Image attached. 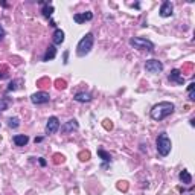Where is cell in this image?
<instances>
[{"instance_id": "23", "label": "cell", "mask_w": 195, "mask_h": 195, "mask_svg": "<svg viewBox=\"0 0 195 195\" xmlns=\"http://www.w3.org/2000/svg\"><path fill=\"white\" fill-rule=\"evenodd\" d=\"M55 87L59 89V90H64V89L67 87V82L64 80H61V78H58V80H55Z\"/></svg>"}, {"instance_id": "33", "label": "cell", "mask_w": 195, "mask_h": 195, "mask_svg": "<svg viewBox=\"0 0 195 195\" xmlns=\"http://www.w3.org/2000/svg\"><path fill=\"white\" fill-rule=\"evenodd\" d=\"M40 165H41V166H46V160H44V159H40Z\"/></svg>"}, {"instance_id": "6", "label": "cell", "mask_w": 195, "mask_h": 195, "mask_svg": "<svg viewBox=\"0 0 195 195\" xmlns=\"http://www.w3.org/2000/svg\"><path fill=\"white\" fill-rule=\"evenodd\" d=\"M145 70L149 73H159L163 70V64H162L159 59H148L145 63Z\"/></svg>"}, {"instance_id": "34", "label": "cell", "mask_w": 195, "mask_h": 195, "mask_svg": "<svg viewBox=\"0 0 195 195\" xmlns=\"http://www.w3.org/2000/svg\"><path fill=\"white\" fill-rule=\"evenodd\" d=\"M43 140V137H35V143H38V142H41Z\"/></svg>"}, {"instance_id": "24", "label": "cell", "mask_w": 195, "mask_h": 195, "mask_svg": "<svg viewBox=\"0 0 195 195\" xmlns=\"http://www.w3.org/2000/svg\"><path fill=\"white\" fill-rule=\"evenodd\" d=\"M8 125L11 126V128H17V126L20 125V119L18 117H9L8 119Z\"/></svg>"}, {"instance_id": "21", "label": "cell", "mask_w": 195, "mask_h": 195, "mask_svg": "<svg viewBox=\"0 0 195 195\" xmlns=\"http://www.w3.org/2000/svg\"><path fill=\"white\" fill-rule=\"evenodd\" d=\"M64 156L63 154H59V152H55L54 156H52V162L55 163V165H59V163H64Z\"/></svg>"}, {"instance_id": "16", "label": "cell", "mask_w": 195, "mask_h": 195, "mask_svg": "<svg viewBox=\"0 0 195 195\" xmlns=\"http://www.w3.org/2000/svg\"><path fill=\"white\" fill-rule=\"evenodd\" d=\"M52 40H54V44H61L64 41V32L61 29H55V32L52 35Z\"/></svg>"}, {"instance_id": "17", "label": "cell", "mask_w": 195, "mask_h": 195, "mask_svg": "<svg viewBox=\"0 0 195 195\" xmlns=\"http://www.w3.org/2000/svg\"><path fill=\"white\" fill-rule=\"evenodd\" d=\"M43 3V9H41V12H43V15L46 17V18H49L52 14H54V6L49 3V2H41Z\"/></svg>"}, {"instance_id": "25", "label": "cell", "mask_w": 195, "mask_h": 195, "mask_svg": "<svg viewBox=\"0 0 195 195\" xmlns=\"http://www.w3.org/2000/svg\"><path fill=\"white\" fill-rule=\"evenodd\" d=\"M195 82H191V84H189V87H187V93H189V99H191V101H194L195 99Z\"/></svg>"}, {"instance_id": "14", "label": "cell", "mask_w": 195, "mask_h": 195, "mask_svg": "<svg viewBox=\"0 0 195 195\" xmlns=\"http://www.w3.org/2000/svg\"><path fill=\"white\" fill-rule=\"evenodd\" d=\"M14 143L17 145V146H24V145H28V142H29V137L28 136H24V134H17V136H14Z\"/></svg>"}, {"instance_id": "2", "label": "cell", "mask_w": 195, "mask_h": 195, "mask_svg": "<svg viewBox=\"0 0 195 195\" xmlns=\"http://www.w3.org/2000/svg\"><path fill=\"white\" fill-rule=\"evenodd\" d=\"M93 41H95V37L93 34H85L82 38L80 40L78 46H76V54L78 57H85L93 47Z\"/></svg>"}, {"instance_id": "20", "label": "cell", "mask_w": 195, "mask_h": 195, "mask_svg": "<svg viewBox=\"0 0 195 195\" xmlns=\"http://www.w3.org/2000/svg\"><path fill=\"white\" fill-rule=\"evenodd\" d=\"M98 156H99V157H101L104 162H111V156H110L107 151H104L102 148L98 149Z\"/></svg>"}, {"instance_id": "10", "label": "cell", "mask_w": 195, "mask_h": 195, "mask_svg": "<svg viewBox=\"0 0 195 195\" xmlns=\"http://www.w3.org/2000/svg\"><path fill=\"white\" fill-rule=\"evenodd\" d=\"M93 18V14L90 11H87V12H82V14H75L73 15V20H75V23H84V22H90Z\"/></svg>"}, {"instance_id": "26", "label": "cell", "mask_w": 195, "mask_h": 195, "mask_svg": "<svg viewBox=\"0 0 195 195\" xmlns=\"http://www.w3.org/2000/svg\"><path fill=\"white\" fill-rule=\"evenodd\" d=\"M116 187H117L119 191H122V192H126V191H128V183H126V182H119V183L116 184Z\"/></svg>"}, {"instance_id": "30", "label": "cell", "mask_w": 195, "mask_h": 195, "mask_svg": "<svg viewBox=\"0 0 195 195\" xmlns=\"http://www.w3.org/2000/svg\"><path fill=\"white\" fill-rule=\"evenodd\" d=\"M192 70H194V64L192 63H187V64L183 66V73L184 72H192Z\"/></svg>"}, {"instance_id": "15", "label": "cell", "mask_w": 195, "mask_h": 195, "mask_svg": "<svg viewBox=\"0 0 195 195\" xmlns=\"http://www.w3.org/2000/svg\"><path fill=\"white\" fill-rule=\"evenodd\" d=\"M178 178H180V182L184 183V184H191V183H192V175L186 171V169L180 171V174H178Z\"/></svg>"}, {"instance_id": "27", "label": "cell", "mask_w": 195, "mask_h": 195, "mask_svg": "<svg viewBox=\"0 0 195 195\" xmlns=\"http://www.w3.org/2000/svg\"><path fill=\"white\" fill-rule=\"evenodd\" d=\"M8 78V69L5 66H0V81Z\"/></svg>"}, {"instance_id": "28", "label": "cell", "mask_w": 195, "mask_h": 195, "mask_svg": "<svg viewBox=\"0 0 195 195\" xmlns=\"http://www.w3.org/2000/svg\"><path fill=\"white\" fill-rule=\"evenodd\" d=\"M9 105V99H0V111H5Z\"/></svg>"}, {"instance_id": "29", "label": "cell", "mask_w": 195, "mask_h": 195, "mask_svg": "<svg viewBox=\"0 0 195 195\" xmlns=\"http://www.w3.org/2000/svg\"><path fill=\"white\" fill-rule=\"evenodd\" d=\"M102 126H104V128H105V130H108V131H110V130L113 128V124H111V121H108V119H105V121H104V122H102Z\"/></svg>"}, {"instance_id": "22", "label": "cell", "mask_w": 195, "mask_h": 195, "mask_svg": "<svg viewBox=\"0 0 195 195\" xmlns=\"http://www.w3.org/2000/svg\"><path fill=\"white\" fill-rule=\"evenodd\" d=\"M78 159H80L81 162H87V160H90V152L89 151H81L80 154H78Z\"/></svg>"}, {"instance_id": "3", "label": "cell", "mask_w": 195, "mask_h": 195, "mask_svg": "<svg viewBox=\"0 0 195 195\" xmlns=\"http://www.w3.org/2000/svg\"><path fill=\"white\" fill-rule=\"evenodd\" d=\"M171 139L168 137V134L166 133H160L159 134V137H157V151H159V154L163 156V157H166L169 152H171Z\"/></svg>"}, {"instance_id": "31", "label": "cell", "mask_w": 195, "mask_h": 195, "mask_svg": "<svg viewBox=\"0 0 195 195\" xmlns=\"http://www.w3.org/2000/svg\"><path fill=\"white\" fill-rule=\"evenodd\" d=\"M67 58H69V50H66V52H64V55H63V59H64L63 63H64V64H67V63H69V61H67Z\"/></svg>"}, {"instance_id": "4", "label": "cell", "mask_w": 195, "mask_h": 195, "mask_svg": "<svg viewBox=\"0 0 195 195\" xmlns=\"http://www.w3.org/2000/svg\"><path fill=\"white\" fill-rule=\"evenodd\" d=\"M130 44L137 49V50H148V52H152L154 50V44L146 40V38H142V37H134L130 40Z\"/></svg>"}, {"instance_id": "32", "label": "cell", "mask_w": 195, "mask_h": 195, "mask_svg": "<svg viewBox=\"0 0 195 195\" xmlns=\"http://www.w3.org/2000/svg\"><path fill=\"white\" fill-rule=\"evenodd\" d=\"M3 37H5V29H3V26L0 24V41L3 40Z\"/></svg>"}, {"instance_id": "19", "label": "cell", "mask_w": 195, "mask_h": 195, "mask_svg": "<svg viewBox=\"0 0 195 195\" xmlns=\"http://www.w3.org/2000/svg\"><path fill=\"white\" fill-rule=\"evenodd\" d=\"M50 84H52V81L49 80V78H40V80L37 81V85L41 87V89H46V87H49Z\"/></svg>"}, {"instance_id": "7", "label": "cell", "mask_w": 195, "mask_h": 195, "mask_svg": "<svg viewBox=\"0 0 195 195\" xmlns=\"http://www.w3.org/2000/svg\"><path fill=\"white\" fill-rule=\"evenodd\" d=\"M58 128H59L58 117H55V116L49 117V119H47V124H46V134H55L58 131Z\"/></svg>"}, {"instance_id": "9", "label": "cell", "mask_w": 195, "mask_h": 195, "mask_svg": "<svg viewBox=\"0 0 195 195\" xmlns=\"http://www.w3.org/2000/svg\"><path fill=\"white\" fill-rule=\"evenodd\" d=\"M168 80L171 81V82H175V84H184V76H182V72L178 69H174L171 70V73L168 75Z\"/></svg>"}, {"instance_id": "11", "label": "cell", "mask_w": 195, "mask_h": 195, "mask_svg": "<svg viewBox=\"0 0 195 195\" xmlns=\"http://www.w3.org/2000/svg\"><path fill=\"white\" fill-rule=\"evenodd\" d=\"M174 11V5L171 2H163L160 6V15L162 17H171Z\"/></svg>"}, {"instance_id": "12", "label": "cell", "mask_w": 195, "mask_h": 195, "mask_svg": "<svg viewBox=\"0 0 195 195\" xmlns=\"http://www.w3.org/2000/svg\"><path fill=\"white\" fill-rule=\"evenodd\" d=\"M76 102H90L92 101V95L90 93H85V92H80L75 95V98H73Z\"/></svg>"}, {"instance_id": "8", "label": "cell", "mask_w": 195, "mask_h": 195, "mask_svg": "<svg viewBox=\"0 0 195 195\" xmlns=\"http://www.w3.org/2000/svg\"><path fill=\"white\" fill-rule=\"evenodd\" d=\"M80 128V124H78V121L76 119H70L69 122H66L64 125L61 126V131L64 133V134H69L72 131H75V130H78Z\"/></svg>"}, {"instance_id": "1", "label": "cell", "mask_w": 195, "mask_h": 195, "mask_svg": "<svg viewBox=\"0 0 195 195\" xmlns=\"http://www.w3.org/2000/svg\"><path fill=\"white\" fill-rule=\"evenodd\" d=\"M174 110H175V105L172 102H168V101L159 102L151 108V117H152L154 121H163L165 117H168L169 115H172Z\"/></svg>"}, {"instance_id": "18", "label": "cell", "mask_w": 195, "mask_h": 195, "mask_svg": "<svg viewBox=\"0 0 195 195\" xmlns=\"http://www.w3.org/2000/svg\"><path fill=\"white\" fill-rule=\"evenodd\" d=\"M20 84H23V80H14L9 82L8 85V92H14V90H18L20 89Z\"/></svg>"}, {"instance_id": "13", "label": "cell", "mask_w": 195, "mask_h": 195, "mask_svg": "<svg viewBox=\"0 0 195 195\" xmlns=\"http://www.w3.org/2000/svg\"><path fill=\"white\" fill-rule=\"evenodd\" d=\"M57 57V47L55 46H49L44 52V57H43V61H50Z\"/></svg>"}, {"instance_id": "5", "label": "cell", "mask_w": 195, "mask_h": 195, "mask_svg": "<svg viewBox=\"0 0 195 195\" xmlns=\"http://www.w3.org/2000/svg\"><path fill=\"white\" fill-rule=\"evenodd\" d=\"M50 101V96L46 92H37L31 96V102L35 105H41V104H47Z\"/></svg>"}]
</instances>
